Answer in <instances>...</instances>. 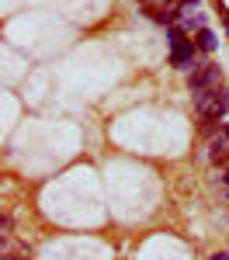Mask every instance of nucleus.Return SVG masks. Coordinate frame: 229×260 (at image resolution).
Masks as SVG:
<instances>
[{
  "label": "nucleus",
  "mask_w": 229,
  "mask_h": 260,
  "mask_svg": "<svg viewBox=\"0 0 229 260\" xmlns=\"http://www.w3.org/2000/svg\"><path fill=\"white\" fill-rule=\"evenodd\" d=\"M167 42H170V66L181 70V73H194L198 70V45L187 39L177 24L167 28Z\"/></svg>",
  "instance_id": "obj_1"
},
{
  "label": "nucleus",
  "mask_w": 229,
  "mask_h": 260,
  "mask_svg": "<svg viewBox=\"0 0 229 260\" xmlns=\"http://www.w3.org/2000/svg\"><path fill=\"white\" fill-rule=\"evenodd\" d=\"M191 104H194V115L208 121H222L229 111V94L226 90H205V94H191Z\"/></svg>",
  "instance_id": "obj_2"
},
{
  "label": "nucleus",
  "mask_w": 229,
  "mask_h": 260,
  "mask_svg": "<svg viewBox=\"0 0 229 260\" xmlns=\"http://www.w3.org/2000/svg\"><path fill=\"white\" fill-rule=\"evenodd\" d=\"M191 94H205V90H222V66L215 62H198L194 73H187Z\"/></svg>",
  "instance_id": "obj_3"
},
{
  "label": "nucleus",
  "mask_w": 229,
  "mask_h": 260,
  "mask_svg": "<svg viewBox=\"0 0 229 260\" xmlns=\"http://www.w3.org/2000/svg\"><path fill=\"white\" fill-rule=\"evenodd\" d=\"M177 28H181V31H194V35H198V31H202V28H205V14H198V11H194V7H184V14H181V21H177Z\"/></svg>",
  "instance_id": "obj_4"
},
{
  "label": "nucleus",
  "mask_w": 229,
  "mask_h": 260,
  "mask_svg": "<svg viewBox=\"0 0 229 260\" xmlns=\"http://www.w3.org/2000/svg\"><path fill=\"white\" fill-rule=\"evenodd\" d=\"M205 149H208L205 156H208L212 163H229V139H226V136H219V139H212V142L205 146Z\"/></svg>",
  "instance_id": "obj_5"
},
{
  "label": "nucleus",
  "mask_w": 229,
  "mask_h": 260,
  "mask_svg": "<svg viewBox=\"0 0 229 260\" xmlns=\"http://www.w3.org/2000/svg\"><path fill=\"white\" fill-rule=\"evenodd\" d=\"M194 45H198V52H215V45H219V35H215L212 28H202V31L194 35Z\"/></svg>",
  "instance_id": "obj_6"
},
{
  "label": "nucleus",
  "mask_w": 229,
  "mask_h": 260,
  "mask_svg": "<svg viewBox=\"0 0 229 260\" xmlns=\"http://www.w3.org/2000/svg\"><path fill=\"white\" fill-rule=\"evenodd\" d=\"M208 260H229V250H219V253H212Z\"/></svg>",
  "instance_id": "obj_7"
},
{
  "label": "nucleus",
  "mask_w": 229,
  "mask_h": 260,
  "mask_svg": "<svg viewBox=\"0 0 229 260\" xmlns=\"http://www.w3.org/2000/svg\"><path fill=\"white\" fill-rule=\"evenodd\" d=\"M181 7H198V0H177Z\"/></svg>",
  "instance_id": "obj_8"
},
{
  "label": "nucleus",
  "mask_w": 229,
  "mask_h": 260,
  "mask_svg": "<svg viewBox=\"0 0 229 260\" xmlns=\"http://www.w3.org/2000/svg\"><path fill=\"white\" fill-rule=\"evenodd\" d=\"M222 136H226V139H229V121H226V125H222Z\"/></svg>",
  "instance_id": "obj_9"
}]
</instances>
